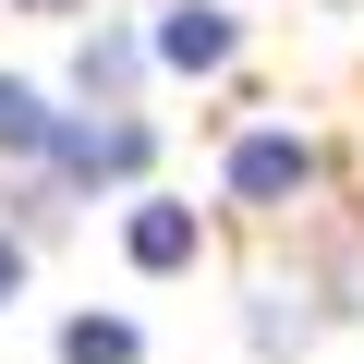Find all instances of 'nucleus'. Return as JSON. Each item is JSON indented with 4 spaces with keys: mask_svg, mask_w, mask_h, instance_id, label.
Segmentation results:
<instances>
[{
    "mask_svg": "<svg viewBox=\"0 0 364 364\" xmlns=\"http://www.w3.org/2000/svg\"><path fill=\"white\" fill-rule=\"evenodd\" d=\"M73 182H122V170H146V134L134 122H61V146H49Z\"/></svg>",
    "mask_w": 364,
    "mask_h": 364,
    "instance_id": "2",
    "label": "nucleus"
},
{
    "mask_svg": "<svg viewBox=\"0 0 364 364\" xmlns=\"http://www.w3.org/2000/svg\"><path fill=\"white\" fill-rule=\"evenodd\" d=\"M304 182H316V146H304V134H243V146H231V195H243V207H291Z\"/></svg>",
    "mask_w": 364,
    "mask_h": 364,
    "instance_id": "1",
    "label": "nucleus"
},
{
    "mask_svg": "<svg viewBox=\"0 0 364 364\" xmlns=\"http://www.w3.org/2000/svg\"><path fill=\"white\" fill-rule=\"evenodd\" d=\"M61 364H134V328L122 316H73L61 328Z\"/></svg>",
    "mask_w": 364,
    "mask_h": 364,
    "instance_id": "7",
    "label": "nucleus"
},
{
    "mask_svg": "<svg viewBox=\"0 0 364 364\" xmlns=\"http://www.w3.org/2000/svg\"><path fill=\"white\" fill-rule=\"evenodd\" d=\"M158 61H170V73H219V61H231V13H207V0H182V13L158 25Z\"/></svg>",
    "mask_w": 364,
    "mask_h": 364,
    "instance_id": "3",
    "label": "nucleus"
},
{
    "mask_svg": "<svg viewBox=\"0 0 364 364\" xmlns=\"http://www.w3.org/2000/svg\"><path fill=\"white\" fill-rule=\"evenodd\" d=\"M134 267H195V207H134Z\"/></svg>",
    "mask_w": 364,
    "mask_h": 364,
    "instance_id": "4",
    "label": "nucleus"
},
{
    "mask_svg": "<svg viewBox=\"0 0 364 364\" xmlns=\"http://www.w3.org/2000/svg\"><path fill=\"white\" fill-rule=\"evenodd\" d=\"M0 146H13V158H49V146H61L49 97H37V85H13V73H0Z\"/></svg>",
    "mask_w": 364,
    "mask_h": 364,
    "instance_id": "5",
    "label": "nucleus"
},
{
    "mask_svg": "<svg viewBox=\"0 0 364 364\" xmlns=\"http://www.w3.org/2000/svg\"><path fill=\"white\" fill-rule=\"evenodd\" d=\"M13 267H25V255H13V231H0V291H13Z\"/></svg>",
    "mask_w": 364,
    "mask_h": 364,
    "instance_id": "8",
    "label": "nucleus"
},
{
    "mask_svg": "<svg viewBox=\"0 0 364 364\" xmlns=\"http://www.w3.org/2000/svg\"><path fill=\"white\" fill-rule=\"evenodd\" d=\"M73 85H85V97H122V85H134V37H85V49H73Z\"/></svg>",
    "mask_w": 364,
    "mask_h": 364,
    "instance_id": "6",
    "label": "nucleus"
}]
</instances>
